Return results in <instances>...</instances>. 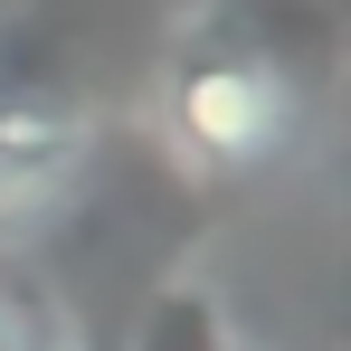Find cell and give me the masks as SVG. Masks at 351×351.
Here are the masks:
<instances>
[{
  "label": "cell",
  "mask_w": 351,
  "mask_h": 351,
  "mask_svg": "<svg viewBox=\"0 0 351 351\" xmlns=\"http://www.w3.org/2000/svg\"><path fill=\"white\" fill-rule=\"evenodd\" d=\"M0 351H86L66 285L38 266H10V256H0Z\"/></svg>",
  "instance_id": "cell-4"
},
{
  "label": "cell",
  "mask_w": 351,
  "mask_h": 351,
  "mask_svg": "<svg viewBox=\"0 0 351 351\" xmlns=\"http://www.w3.org/2000/svg\"><path fill=\"white\" fill-rule=\"evenodd\" d=\"M123 351H256V342L228 323V304L199 285V276H171V285H152V304L133 313V342Z\"/></svg>",
  "instance_id": "cell-3"
},
{
  "label": "cell",
  "mask_w": 351,
  "mask_h": 351,
  "mask_svg": "<svg viewBox=\"0 0 351 351\" xmlns=\"http://www.w3.org/2000/svg\"><path fill=\"white\" fill-rule=\"evenodd\" d=\"M0 10H10V0H0Z\"/></svg>",
  "instance_id": "cell-5"
},
{
  "label": "cell",
  "mask_w": 351,
  "mask_h": 351,
  "mask_svg": "<svg viewBox=\"0 0 351 351\" xmlns=\"http://www.w3.org/2000/svg\"><path fill=\"white\" fill-rule=\"evenodd\" d=\"M143 123L180 190H247L285 171L313 133L304 48L276 38V10H199L152 58Z\"/></svg>",
  "instance_id": "cell-1"
},
{
  "label": "cell",
  "mask_w": 351,
  "mask_h": 351,
  "mask_svg": "<svg viewBox=\"0 0 351 351\" xmlns=\"http://www.w3.org/2000/svg\"><path fill=\"white\" fill-rule=\"evenodd\" d=\"M95 162L105 114L76 66L0 29V256H38L58 228H76V209L95 199Z\"/></svg>",
  "instance_id": "cell-2"
}]
</instances>
